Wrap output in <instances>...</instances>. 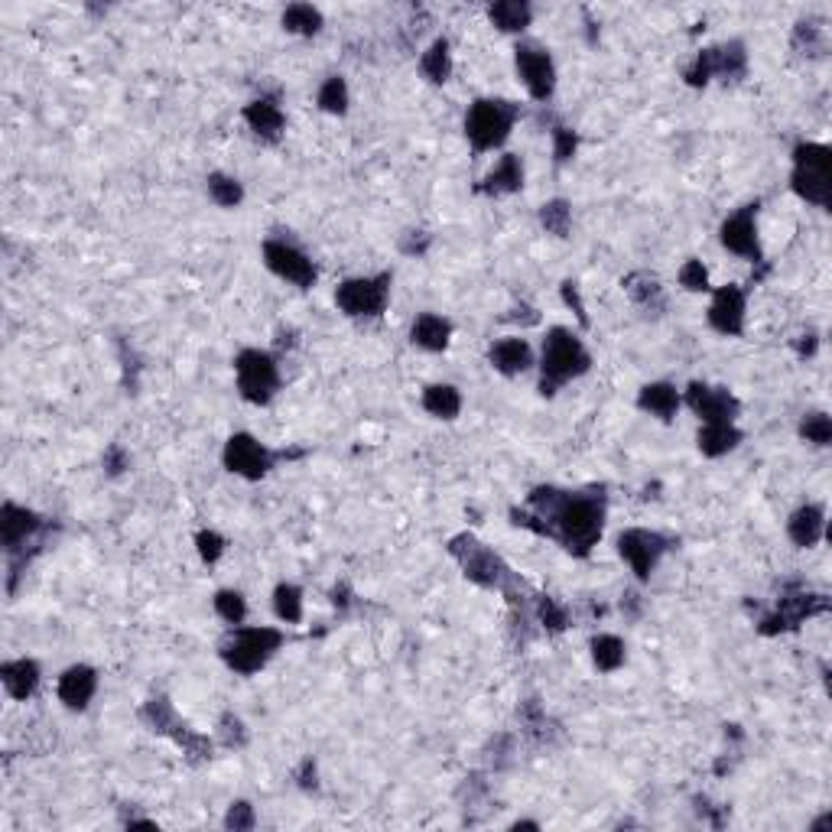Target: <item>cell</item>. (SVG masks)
Here are the masks:
<instances>
[{
  "instance_id": "1",
  "label": "cell",
  "mask_w": 832,
  "mask_h": 832,
  "mask_svg": "<svg viewBox=\"0 0 832 832\" xmlns=\"http://www.w3.org/2000/svg\"><path fill=\"white\" fill-rule=\"evenodd\" d=\"M608 498L605 488L563 491L556 485H540L527 494V507H514V527H524L546 540H556L566 553L585 559L605 533Z\"/></svg>"
},
{
  "instance_id": "2",
  "label": "cell",
  "mask_w": 832,
  "mask_h": 832,
  "mask_svg": "<svg viewBox=\"0 0 832 832\" xmlns=\"http://www.w3.org/2000/svg\"><path fill=\"white\" fill-rule=\"evenodd\" d=\"M589 368H592V355L582 338L572 329H566V325H553L540 348V394L553 397L563 384L589 374Z\"/></svg>"
},
{
  "instance_id": "3",
  "label": "cell",
  "mask_w": 832,
  "mask_h": 832,
  "mask_svg": "<svg viewBox=\"0 0 832 832\" xmlns=\"http://www.w3.org/2000/svg\"><path fill=\"white\" fill-rule=\"evenodd\" d=\"M283 644H286V634L280 628H270V624L244 628V624H238V628H231V634L221 641L218 657L231 673L254 676L280 654Z\"/></svg>"
},
{
  "instance_id": "4",
  "label": "cell",
  "mask_w": 832,
  "mask_h": 832,
  "mask_svg": "<svg viewBox=\"0 0 832 832\" xmlns=\"http://www.w3.org/2000/svg\"><path fill=\"white\" fill-rule=\"evenodd\" d=\"M520 117V108L507 98H478L465 114V140L475 153L501 150Z\"/></svg>"
},
{
  "instance_id": "5",
  "label": "cell",
  "mask_w": 832,
  "mask_h": 832,
  "mask_svg": "<svg viewBox=\"0 0 832 832\" xmlns=\"http://www.w3.org/2000/svg\"><path fill=\"white\" fill-rule=\"evenodd\" d=\"M790 189L800 195L803 202L816 208L832 205V150L826 143H797L793 147V173H790Z\"/></svg>"
},
{
  "instance_id": "6",
  "label": "cell",
  "mask_w": 832,
  "mask_h": 832,
  "mask_svg": "<svg viewBox=\"0 0 832 832\" xmlns=\"http://www.w3.org/2000/svg\"><path fill=\"white\" fill-rule=\"evenodd\" d=\"M449 553L455 563L462 566L465 579L481 585V589H494V592H504L507 585L517 579V572L504 563V559L485 546L481 540H475L472 533H459V537L449 540Z\"/></svg>"
},
{
  "instance_id": "7",
  "label": "cell",
  "mask_w": 832,
  "mask_h": 832,
  "mask_svg": "<svg viewBox=\"0 0 832 832\" xmlns=\"http://www.w3.org/2000/svg\"><path fill=\"white\" fill-rule=\"evenodd\" d=\"M234 377H238L241 400L254 407H267L280 394V364L264 348H244L234 358Z\"/></svg>"
},
{
  "instance_id": "8",
  "label": "cell",
  "mask_w": 832,
  "mask_h": 832,
  "mask_svg": "<svg viewBox=\"0 0 832 832\" xmlns=\"http://www.w3.org/2000/svg\"><path fill=\"white\" fill-rule=\"evenodd\" d=\"M748 75V52L741 39H728V43L699 49L693 65L683 72V82L689 88H706L712 78H722V82H741Z\"/></svg>"
},
{
  "instance_id": "9",
  "label": "cell",
  "mask_w": 832,
  "mask_h": 832,
  "mask_svg": "<svg viewBox=\"0 0 832 832\" xmlns=\"http://www.w3.org/2000/svg\"><path fill=\"white\" fill-rule=\"evenodd\" d=\"M394 273H371V277H348L338 283L335 306L348 319H377L387 309Z\"/></svg>"
},
{
  "instance_id": "10",
  "label": "cell",
  "mask_w": 832,
  "mask_h": 832,
  "mask_svg": "<svg viewBox=\"0 0 832 832\" xmlns=\"http://www.w3.org/2000/svg\"><path fill=\"white\" fill-rule=\"evenodd\" d=\"M615 546H618V556L631 566L634 579L650 582V576H654L657 566H660V559L673 550L676 540L670 537V533H660V530L628 527V530L618 533Z\"/></svg>"
},
{
  "instance_id": "11",
  "label": "cell",
  "mask_w": 832,
  "mask_h": 832,
  "mask_svg": "<svg viewBox=\"0 0 832 832\" xmlns=\"http://www.w3.org/2000/svg\"><path fill=\"white\" fill-rule=\"evenodd\" d=\"M829 611V598L826 595H813L800 589V585H787L784 592L777 598V608L767 611V615L758 621V631L764 637H777L784 631L800 628L806 618H816V615H826Z\"/></svg>"
},
{
  "instance_id": "12",
  "label": "cell",
  "mask_w": 832,
  "mask_h": 832,
  "mask_svg": "<svg viewBox=\"0 0 832 832\" xmlns=\"http://www.w3.org/2000/svg\"><path fill=\"white\" fill-rule=\"evenodd\" d=\"M280 452L267 449L264 442L251 433H234L228 436L225 449H221V465L228 468L231 475L247 478V481H260L273 472V465H277Z\"/></svg>"
},
{
  "instance_id": "13",
  "label": "cell",
  "mask_w": 832,
  "mask_h": 832,
  "mask_svg": "<svg viewBox=\"0 0 832 832\" xmlns=\"http://www.w3.org/2000/svg\"><path fill=\"white\" fill-rule=\"evenodd\" d=\"M264 264L273 277L299 286V290H312L319 280L316 260H312L303 247L290 244L286 238H267L264 241Z\"/></svg>"
},
{
  "instance_id": "14",
  "label": "cell",
  "mask_w": 832,
  "mask_h": 832,
  "mask_svg": "<svg viewBox=\"0 0 832 832\" xmlns=\"http://www.w3.org/2000/svg\"><path fill=\"white\" fill-rule=\"evenodd\" d=\"M758 202L741 205L738 212H732L719 228V241L728 254H735L741 260H751V264H764V251H761V234H758Z\"/></svg>"
},
{
  "instance_id": "15",
  "label": "cell",
  "mask_w": 832,
  "mask_h": 832,
  "mask_svg": "<svg viewBox=\"0 0 832 832\" xmlns=\"http://www.w3.org/2000/svg\"><path fill=\"white\" fill-rule=\"evenodd\" d=\"M514 69L524 82L527 95L533 101H550L556 91V62L550 56V49H543L537 43H517L514 49Z\"/></svg>"
},
{
  "instance_id": "16",
  "label": "cell",
  "mask_w": 832,
  "mask_h": 832,
  "mask_svg": "<svg viewBox=\"0 0 832 832\" xmlns=\"http://www.w3.org/2000/svg\"><path fill=\"white\" fill-rule=\"evenodd\" d=\"M683 403L693 410L702 423H735V416L741 413V403L728 387H712L693 381L683 390Z\"/></svg>"
},
{
  "instance_id": "17",
  "label": "cell",
  "mask_w": 832,
  "mask_h": 832,
  "mask_svg": "<svg viewBox=\"0 0 832 832\" xmlns=\"http://www.w3.org/2000/svg\"><path fill=\"white\" fill-rule=\"evenodd\" d=\"M43 530H46V520L33 507L17 501H4V507H0V543H4L7 556H20L26 550V543H33Z\"/></svg>"
},
{
  "instance_id": "18",
  "label": "cell",
  "mask_w": 832,
  "mask_h": 832,
  "mask_svg": "<svg viewBox=\"0 0 832 832\" xmlns=\"http://www.w3.org/2000/svg\"><path fill=\"white\" fill-rule=\"evenodd\" d=\"M745 312H748V293H745V286L725 283V286H719V290L712 293V303H709L706 319H709V325H712V329L719 332V335L738 338L741 332H745Z\"/></svg>"
},
{
  "instance_id": "19",
  "label": "cell",
  "mask_w": 832,
  "mask_h": 832,
  "mask_svg": "<svg viewBox=\"0 0 832 832\" xmlns=\"http://www.w3.org/2000/svg\"><path fill=\"white\" fill-rule=\"evenodd\" d=\"M95 693H98V670L88 667V663H72L69 670H62L56 683L59 702L72 712H85Z\"/></svg>"
},
{
  "instance_id": "20",
  "label": "cell",
  "mask_w": 832,
  "mask_h": 832,
  "mask_svg": "<svg viewBox=\"0 0 832 832\" xmlns=\"http://www.w3.org/2000/svg\"><path fill=\"white\" fill-rule=\"evenodd\" d=\"M0 683H4L7 696L26 702L36 696L39 683H43V667L33 657H13L0 663Z\"/></svg>"
},
{
  "instance_id": "21",
  "label": "cell",
  "mask_w": 832,
  "mask_h": 832,
  "mask_svg": "<svg viewBox=\"0 0 832 832\" xmlns=\"http://www.w3.org/2000/svg\"><path fill=\"white\" fill-rule=\"evenodd\" d=\"M244 124L260 143H277L286 130V114L273 98H254L244 104Z\"/></svg>"
},
{
  "instance_id": "22",
  "label": "cell",
  "mask_w": 832,
  "mask_h": 832,
  "mask_svg": "<svg viewBox=\"0 0 832 832\" xmlns=\"http://www.w3.org/2000/svg\"><path fill=\"white\" fill-rule=\"evenodd\" d=\"M488 364L498 374L504 377H517V374H524L530 371V364H533V348L527 338H520V335H507V338H498L491 348H488Z\"/></svg>"
},
{
  "instance_id": "23",
  "label": "cell",
  "mask_w": 832,
  "mask_h": 832,
  "mask_svg": "<svg viewBox=\"0 0 832 832\" xmlns=\"http://www.w3.org/2000/svg\"><path fill=\"white\" fill-rule=\"evenodd\" d=\"M826 533V511L823 504H803L787 520V537L800 550H813Z\"/></svg>"
},
{
  "instance_id": "24",
  "label": "cell",
  "mask_w": 832,
  "mask_h": 832,
  "mask_svg": "<svg viewBox=\"0 0 832 832\" xmlns=\"http://www.w3.org/2000/svg\"><path fill=\"white\" fill-rule=\"evenodd\" d=\"M520 189H524V163H520L517 153H504L501 160L491 166V173L478 182V192L491 195V199H498V195H514Z\"/></svg>"
},
{
  "instance_id": "25",
  "label": "cell",
  "mask_w": 832,
  "mask_h": 832,
  "mask_svg": "<svg viewBox=\"0 0 832 832\" xmlns=\"http://www.w3.org/2000/svg\"><path fill=\"white\" fill-rule=\"evenodd\" d=\"M683 407V394L667 381H654V384H644L637 390V410H644L650 416H657V420L670 423L676 413Z\"/></svg>"
},
{
  "instance_id": "26",
  "label": "cell",
  "mask_w": 832,
  "mask_h": 832,
  "mask_svg": "<svg viewBox=\"0 0 832 832\" xmlns=\"http://www.w3.org/2000/svg\"><path fill=\"white\" fill-rule=\"evenodd\" d=\"M410 342L423 351H446L452 342V322L439 312H420L410 325Z\"/></svg>"
},
{
  "instance_id": "27",
  "label": "cell",
  "mask_w": 832,
  "mask_h": 832,
  "mask_svg": "<svg viewBox=\"0 0 832 832\" xmlns=\"http://www.w3.org/2000/svg\"><path fill=\"white\" fill-rule=\"evenodd\" d=\"M745 439L735 423H702L696 433V446L706 459H722V455L735 452L738 442Z\"/></svg>"
},
{
  "instance_id": "28",
  "label": "cell",
  "mask_w": 832,
  "mask_h": 832,
  "mask_svg": "<svg viewBox=\"0 0 832 832\" xmlns=\"http://www.w3.org/2000/svg\"><path fill=\"white\" fill-rule=\"evenodd\" d=\"M621 286H624V293H628L634 303L641 309H647V312H660L663 306H667V299H663V286H660V280L654 277V273L634 270L621 280Z\"/></svg>"
},
{
  "instance_id": "29",
  "label": "cell",
  "mask_w": 832,
  "mask_h": 832,
  "mask_svg": "<svg viewBox=\"0 0 832 832\" xmlns=\"http://www.w3.org/2000/svg\"><path fill=\"white\" fill-rule=\"evenodd\" d=\"M488 20L501 33H524L533 20V7L527 0H498V4L488 7Z\"/></svg>"
},
{
  "instance_id": "30",
  "label": "cell",
  "mask_w": 832,
  "mask_h": 832,
  "mask_svg": "<svg viewBox=\"0 0 832 832\" xmlns=\"http://www.w3.org/2000/svg\"><path fill=\"white\" fill-rule=\"evenodd\" d=\"M420 403L429 416H436V420H455V416L462 413V394H459V387H452V384L423 387Z\"/></svg>"
},
{
  "instance_id": "31",
  "label": "cell",
  "mask_w": 832,
  "mask_h": 832,
  "mask_svg": "<svg viewBox=\"0 0 832 832\" xmlns=\"http://www.w3.org/2000/svg\"><path fill=\"white\" fill-rule=\"evenodd\" d=\"M420 72H423L426 82H433V85H446L449 82V75H452V46H449L446 36L433 39V43L426 46V52L420 56Z\"/></svg>"
},
{
  "instance_id": "32",
  "label": "cell",
  "mask_w": 832,
  "mask_h": 832,
  "mask_svg": "<svg viewBox=\"0 0 832 832\" xmlns=\"http://www.w3.org/2000/svg\"><path fill=\"white\" fill-rule=\"evenodd\" d=\"M589 650H592V663L598 673H615L624 667V660H628V647H624L618 634H595Z\"/></svg>"
},
{
  "instance_id": "33",
  "label": "cell",
  "mask_w": 832,
  "mask_h": 832,
  "mask_svg": "<svg viewBox=\"0 0 832 832\" xmlns=\"http://www.w3.org/2000/svg\"><path fill=\"white\" fill-rule=\"evenodd\" d=\"M280 23H283V30L293 33V36H316L325 26L322 10L312 7V4H290L283 10Z\"/></svg>"
},
{
  "instance_id": "34",
  "label": "cell",
  "mask_w": 832,
  "mask_h": 832,
  "mask_svg": "<svg viewBox=\"0 0 832 832\" xmlns=\"http://www.w3.org/2000/svg\"><path fill=\"white\" fill-rule=\"evenodd\" d=\"M140 719L147 722L150 732H156V735H173L176 725L182 722L176 715V709H173V702H169L166 696H153V699L143 702Z\"/></svg>"
},
{
  "instance_id": "35",
  "label": "cell",
  "mask_w": 832,
  "mask_h": 832,
  "mask_svg": "<svg viewBox=\"0 0 832 832\" xmlns=\"http://www.w3.org/2000/svg\"><path fill=\"white\" fill-rule=\"evenodd\" d=\"M303 589L296 582H280L273 589V615L283 624H299L303 621Z\"/></svg>"
},
{
  "instance_id": "36",
  "label": "cell",
  "mask_w": 832,
  "mask_h": 832,
  "mask_svg": "<svg viewBox=\"0 0 832 832\" xmlns=\"http://www.w3.org/2000/svg\"><path fill=\"white\" fill-rule=\"evenodd\" d=\"M205 189H208V199H212L218 208H238L244 202L241 179H234L228 173H208Z\"/></svg>"
},
{
  "instance_id": "37",
  "label": "cell",
  "mask_w": 832,
  "mask_h": 832,
  "mask_svg": "<svg viewBox=\"0 0 832 832\" xmlns=\"http://www.w3.org/2000/svg\"><path fill=\"white\" fill-rule=\"evenodd\" d=\"M316 104L325 114H335V117L348 114L351 95H348V82H345V78L342 75H329V78H325V82L319 85Z\"/></svg>"
},
{
  "instance_id": "38",
  "label": "cell",
  "mask_w": 832,
  "mask_h": 832,
  "mask_svg": "<svg viewBox=\"0 0 832 832\" xmlns=\"http://www.w3.org/2000/svg\"><path fill=\"white\" fill-rule=\"evenodd\" d=\"M540 225L553 238H566L572 228V205L566 199H550L540 205Z\"/></svg>"
},
{
  "instance_id": "39",
  "label": "cell",
  "mask_w": 832,
  "mask_h": 832,
  "mask_svg": "<svg viewBox=\"0 0 832 832\" xmlns=\"http://www.w3.org/2000/svg\"><path fill=\"white\" fill-rule=\"evenodd\" d=\"M212 605H215V615L225 624H231V628H238L247 618V598L238 589H218Z\"/></svg>"
},
{
  "instance_id": "40",
  "label": "cell",
  "mask_w": 832,
  "mask_h": 832,
  "mask_svg": "<svg viewBox=\"0 0 832 832\" xmlns=\"http://www.w3.org/2000/svg\"><path fill=\"white\" fill-rule=\"evenodd\" d=\"M790 46L793 52H800V56H823L826 52V33H823V26H816V23H797V30H793V39H790Z\"/></svg>"
},
{
  "instance_id": "41",
  "label": "cell",
  "mask_w": 832,
  "mask_h": 832,
  "mask_svg": "<svg viewBox=\"0 0 832 832\" xmlns=\"http://www.w3.org/2000/svg\"><path fill=\"white\" fill-rule=\"evenodd\" d=\"M533 608H537V621L546 631L559 634L569 628V611H566V605H559L553 595H533Z\"/></svg>"
},
{
  "instance_id": "42",
  "label": "cell",
  "mask_w": 832,
  "mask_h": 832,
  "mask_svg": "<svg viewBox=\"0 0 832 832\" xmlns=\"http://www.w3.org/2000/svg\"><path fill=\"white\" fill-rule=\"evenodd\" d=\"M800 439L813 442V446H829L832 442V420L826 413H806L800 420Z\"/></svg>"
},
{
  "instance_id": "43",
  "label": "cell",
  "mask_w": 832,
  "mask_h": 832,
  "mask_svg": "<svg viewBox=\"0 0 832 832\" xmlns=\"http://www.w3.org/2000/svg\"><path fill=\"white\" fill-rule=\"evenodd\" d=\"M225 550H228V540L221 537L218 530H199L195 533V553H199V559L202 563H208V566H215L221 556H225Z\"/></svg>"
},
{
  "instance_id": "44",
  "label": "cell",
  "mask_w": 832,
  "mask_h": 832,
  "mask_svg": "<svg viewBox=\"0 0 832 832\" xmlns=\"http://www.w3.org/2000/svg\"><path fill=\"white\" fill-rule=\"evenodd\" d=\"M680 286H683V290H689V293H709L712 286H709L706 264L696 260V257H689L686 264L680 267Z\"/></svg>"
},
{
  "instance_id": "45",
  "label": "cell",
  "mask_w": 832,
  "mask_h": 832,
  "mask_svg": "<svg viewBox=\"0 0 832 832\" xmlns=\"http://www.w3.org/2000/svg\"><path fill=\"white\" fill-rule=\"evenodd\" d=\"M218 738H221V745L225 748H244L247 745V728L241 722V715H234V712H225L218 719Z\"/></svg>"
},
{
  "instance_id": "46",
  "label": "cell",
  "mask_w": 832,
  "mask_h": 832,
  "mask_svg": "<svg viewBox=\"0 0 832 832\" xmlns=\"http://www.w3.org/2000/svg\"><path fill=\"white\" fill-rule=\"evenodd\" d=\"M550 137H553V160L556 163H569L572 156H576V150H579V134L572 127L556 124Z\"/></svg>"
},
{
  "instance_id": "47",
  "label": "cell",
  "mask_w": 832,
  "mask_h": 832,
  "mask_svg": "<svg viewBox=\"0 0 832 832\" xmlns=\"http://www.w3.org/2000/svg\"><path fill=\"white\" fill-rule=\"evenodd\" d=\"M254 826H257L254 806L247 803V800H234V803L228 806V813H225V829L241 832V829H254Z\"/></svg>"
},
{
  "instance_id": "48",
  "label": "cell",
  "mask_w": 832,
  "mask_h": 832,
  "mask_svg": "<svg viewBox=\"0 0 832 832\" xmlns=\"http://www.w3.org/2000/svg\"><path fill=\"white\" fill-rule=\"evenodd\" d=\"M563 303L576 312V319L582 322V329H589V312H585V303H582V296H579V283H572V280H566L563 283Z\"/></svg>"
},
{
  "instance_id": "49",
  "label": "cell",
  "mask_w": 832,
  "mask_h": 832,
  "mask_svg": "<svg viewBox=\"0 0 832 832\" xmlns=\"http://www.w3.org/2000/svg\"><path fill=\"white\" fill-rule=\"evenodd\" d=\"M104 468H108V475H121L124 468H130V455L124 446H108L104 452Z\"/></svg>"
},
{
  "instance_id": "50",
  "label": "cell",
  "mask_w": 832,
  "mask_h": 832,
  "mask_svg": "<svg viewBox=\"0 0 832 832\" xmlns=\"http://www.w3.org/2000/svg\"><path fill=\"white\" fill-rule=\"evenodd\" d=\"M429 247V234L426 231H407V238L400 241V251L410 257H423Z\"/></svg>"
},
{
  "instance_id": "51",
  "label": "cell",
  "mask_w": 832,
  "mask_h": 832,
  "mask_svg": "<svg viewBox=\"0 0 832 832\" xmlns=\"http://www.w3.org/2000/svg\"><path fill=\"white\" fill-rule=\"evenodd\" d=\"M296 784L303 787V790H316L319 787V780H316V761L306 758L303 764L296 767Z\"/></svg>"
},
{
  "instance_id": "52",
  "label": "cell",
  "mask_w": 832,
  "mask_h": 832,
  "mask_svg": "<svg viewBox=\"0 0 832 832\" xmlns=\"http://www.w3.org/2000/svg\"><path fill=\"white\" fill-rule=\"evenodd\" d=\"M507 319H511V322H524V325H537L540 322V312L533 309V306H527V303H520Z\"/></svg>"
},
{
  "instance_id": "53",
  "label": "cell",
  "mask_w": 832,
  "mask_h": 832,
  "mask_svg": "<svg viewBox=\"0 0 832 832\" xmlns=\"http://www.w3.org/2000/svg\"><path fill=\"white\" fill-rule=\"evenodd\" d=\"M816 348H819V338L810 332V335H800V342H797V355L806 358V355H816Z\"/></svg>"
},
{
  "instance_id": "54",
  "label": "cell",
  "mask_w": 832,
  "mask_h": 832,
  "mask_svg": "<svg viewBox=\"0 0 832 832\" xmlns=\"http://www.w3.org/2000/svg\"><path fill=\"white\" fill-rule=\"evenodd\" d=\"M332 602H335V608H338V605L345 608V605L351 602V592H348V585H345V582H342V585H335V589H332Z\"/></svg>"
},
{
  "instance_id": "55",
  "label": "cell",
  "mask_w": 832,
  "mask_h": 832,
  "mask_svg": "<svg viewBox=\"0 0 832 832\" xmlns=\"http://www.w3.org/2000/svg\"><path fill=\"white\" fill-rule=\"evenodd\" d=\"M829 823H832V813H826V816H819V819H816V823H813L810 829H813V832H819V829H826Z\"/></svg>"
},
{
  "instance_id": "56",
  "label": "cell",
  "mask_w": 832,
  "mask_h": 832,
  "mask_svg": "<svg viewBox=\"0 0 832 832\" xmlns=\"http://www.w3.org/2000/svg\"><path fill=\"white\" fill-rule=\"evenodd\" d=\"M511 829H540V823H533V819H517Z\"/></svg>"
}]
</instances>
